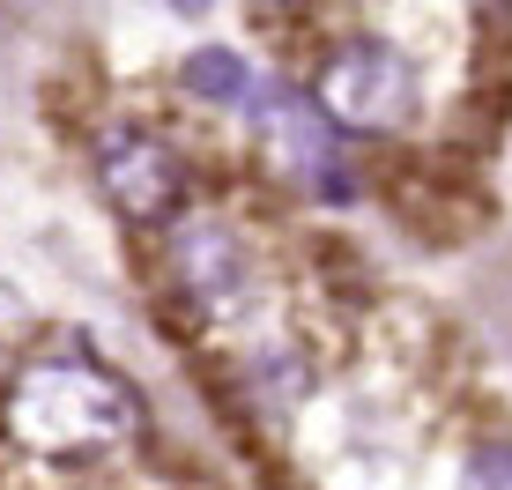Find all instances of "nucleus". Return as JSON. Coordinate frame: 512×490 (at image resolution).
I'll use <instances>...</instances> for the list:
<instances>
[{"label":"nucleus","instance_id":"obj_1","mask_svg":"<svg viewBox=\"0 0 512 490\" xmlns=\"http://www.w3.org/2000/svg\"><path fill=\"white\" fill-rule=\"evenodd\" d=\"M0 424L30 461L82 468V461L119 453L141 431V394L97 357H38L15 372L8 401H0Z\"/></svg>","mask_w":512,"mask_h":490},{"label":"nucleus","instance_id":"obj_2","mask_svg":"<svg viewBox=\"0 0 512 490\" xmlns=\"http://www.w3.org/2000/svg\"><path fill=\"white\" fill-rule=\"evenodd\" d=\"M416 97H423V82H416L409 52H394L386 38H357L327 60L312 112L327 127H349V134H394L416 119Z\"/></svg>","mask_w":512,"mask_h":490},{"label":"nucleus","instance_id":"obj_3","mask_svg":"<svg viewBox=\"0 0 512 490\" xmlns=\"http://www.w3.org/2000/svg\"><path fill=\"white\" fill-rule=\"evenodd\" d=\"M97 186L127 223H141V231H164V223H179V208H186L179 149L156 142V134H141V127H112L97 142Z\"/></svg>","mask_w":512,"mask_h":490},{"label":"nucleus","instance_id":"obj_4","mask_svg":"<svg viewBox=\"0 0 512 490\" xmlns=\"http://www.w3.org/2000/svg\"><path fill=\"white\" fill-rule=\"evenodd\" d=\"M171 275H179V290L208 320H231V312H245L260 297V268H253V253H245V238L216 216L171 231Z\"/></svg>","mask_w":512,"mask_h":490},{"label":"nucleus","instance_id":"obj_5","mask_svg":"<svg viewBox=\"0 0 512 490\" xmlns=\"http://www.w3.org/2000/svg\"><path fill=\"white\" fill-rule=\"evenodd\" d=\"M179 82L193 97H208V104H253V90H260L253 67H245L231 45H193L186 67H179Z\"/></svg>","mask_w":512,"mask_h":490},{"label":"nucleus","instance_id":"obj_6","mask_svg":"<svg viewBox=\"0 0 512 490\" xmlns=\"http://www.w3.org/2000/svg\"><path fill=\"white\" fill-rule=\"evenodd\" d=\"M461 490H512V439H483V446H468Z\"/></svg>","mask_w":512,"mask_h":490}]
</instances>
